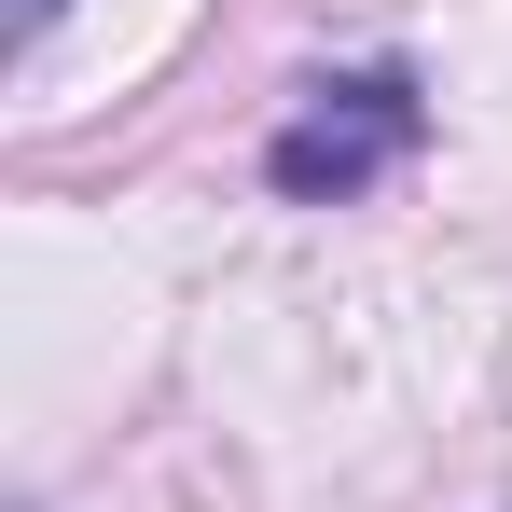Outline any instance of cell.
<instances>
[{
    "mask_svg": "<svg viewBox=\"0 0 512 512\" xmlns=\"http://www.w3.org/2000/svg\"><path fill=\"white\" fill-rule=\"evenodd\" d=\"M0 14H14V42H42V28H56V0H0Z\"/></svg>",
    "mask_w": 512,
    "mask_h": 512,
    "instance_id": "cell-2",
    "label": "cell"
},
{
    "mask_svg": "<svg viewBox=\"0 0 512 512\" xmlns=\"http://www.w3.org/2000/svg\"><path fill=\"white\" fill-rule=\"evenodd\" d=\"M402 153H416V84H402V70H360V84H319L291 125H277L263 180L319 208V194H360V180H388Z\"/></svg>",
    "mask_w": 512,
    "mask_h": 512,
    "instance_id": "cell-1",
    "label": "cell"
}]
</instances>
